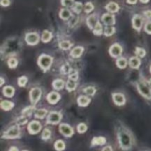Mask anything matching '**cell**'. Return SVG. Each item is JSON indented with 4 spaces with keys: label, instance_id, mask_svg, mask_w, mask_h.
<instances>
[{
    "label": "cell",
    "instance_id": "32",
    "mask_svg": "<svg viewBox=\"0 0 151 151\" xmlns=\"http://www.w3.org/2000/svg\"><path fill=\"white\" fill-rule=\"evenodd\" d=\"M35 110V106H33V105H32L31 106H28V107H27L26 109H24L22 111V115H24V116H30L31 114H32Z\"/></svg>",
    "mask_w": 151,
    "mask_h": 151
},
{
    "label": "cell",
    "instance_id": "22",
    "mask_svg": "<svg viewBox=\"0 0 151 151\" xmlns=\"http://www.w3.org/2000/svg\"><path fill=\"white\" fill-rule=\"evenodd\" d=\"M106 143V139L103 137H97L93 138L91 141V145L97 146V145H103Z\"/></svg>",
    "mask_w": 151,
    "mask_h": 151
},
{
    "label": "cell",
    "instance_id": "35",
    "mask_svg": "<svg viewBox=\"0 0 151 151\" xmlns=\"http://www.w3.org/2000/svg\"><path fill=\"white\" fill-rule=\"evenodd\" d=\"M7 65L10 69H16L18 66V60L15 58H10L7 60Z\"/></svg>",
    "mask_w": 151,
    "mask_h": 151
},
{
    "label": "cell",
    "instance_id": "49",
    "mask_svg": "<svg viewBox=\"0 0 151 151\" xmlns=\"http://www.w3.org/2000/svg\"><path fill=\"white\" fill-rule=\"evenodd\" d=\"M144 14L147 18H148V19H151V10H146V11L144 12Z\"/></svg>",
    "mask_w": 151,
    "mask_h": 151
},
{
    "label": "cell",
    "instance_id": "16",
    "mask_svg": "<svg viewBox=\"0 0 151 151\" xmlns=\"http://www.w3.org/2000/svg\"><path fill=\"white\" fill-rule=\"evenodd\" d=\"M84 51V48L83 47H76L71 51L70 55L74 58H80L83 55Z\"/></svg>",
    "mask_w": 151,
    "mask_h": 151
},
{
    "label": "cell",
    "instance_id": "48",
    "mask_svg": "<svg viewBox=\"0 0 151 151\" xmlns=\"http://www.w3.org/2000/svg\"><path fill=\"white\" fill-rule=\"evenodd\" d=\"M10 4V0H1V5L2 7H8Z\"/></svg>",
    "mask_w": 151,
    "mask_h": 151
},
{
    "label": "cell",
    "instance_id": "33",
    "mask_svg": "<svg viewBox=\"0 0 151 151\" xmlns=\"http://www.w3.org/2000/svg\"><path fill=\"white\" fill-rule=\"evenodd\" d=\"M72 10H74L75 13H76L77 14H79L83 10V4L80 1H77L75 2L74 5L72 6Z\"/></svg>",
    "mask_w": 151,
    "mask_h": 151
},
{
    "label": "cell",
    "instance_id": "12",
    "mask_svg": "<svg viewBox=\"0 0 151 151\" xmlns=\"http://www.w3.org/2000/svg\"><path fill=\"white\" fill-rule=\"evenodd\" d=\"M113 101L116 106H123L125 103V97L121 93H114L112 94Z\"/></svg>",
    "mask_w": 151,
    "mask_h": 151
},
{
    "label": "cell",
    "instance_id": "36",
    "mask_svg": "<svg viewBox=\"0 0 151 151\" xmlns=\"http://www.w3.org/2000/svg\"><path fill=\"white\" fill-rule=\"evenodd\" d=\"M51 137V131L48 128H45V129L43 131L42 134H41V138L44 140H47L50 138Z\"/></svg>",
    "mask_w": 151,
    "mask_h": 151
},
{
    "label": "cell",
    "instance_id": "17",
    "mask_svg": "<svg viewBox=\"0 0 151 151\" xmlns=\"http://www.w3.org/2000/svg\"><path fill=\"white\" fill-rule=\"evenodd\" d=\"M97 22H98V21H97V17H96L95 15H91V16H88L86 19V24L90 29H94V27H95Z\"/></svg>",
    "mask_w": 151,
    "mask_h": 151
},
{
    "label": "cell",
    "instance_id": "25",
    "mask_svg": "<svg viewBox=\"0 0 151 151\" xmlns=\"http://www.w3.org/2000/svg\"><path fill=\"white\" fill-rule=\"evenodd\" d=\"M52 38V34L51 32L48 30H44L43 32L42 35H41V41L44 43H47L51 41Z\"/></svg>",
    "mask_w": 151,
    "mask_h": 151
},
{
    "label": "cell",
    "instance_id": "53",
    "mask_svg": "<svg viewBox=\"0 0 151 151\" xmlns=\"http://www.w3.org/2000/svg\"><path fill=\"white\" fill-rule=\"evenodd\" d=\"M0 81H1V83H0V86H2V85L4 84V78H0Z\"/></svg>",
    "mask_w": 151,
    "mask_h": 151
},
{
    "label": "cell",
    "instance_id": "8",
    "mask_svg": "<svg viewBox=\"0 0 151 151\" xmlns=\"http://www.w3.org/2000/svg\"><path fill=\"white\" fill-rule=\"evenodd\" d=\"M41 128H42V125H41L38 121H31L29 124H28L27 126V130L28 132L30 134H36L38 133H39L41 131Z\"/></svg>",
    "mask_w": 151,
    "mask_h": 151
},
{
    "label": "cell",
    "instance_id": "1",
    "mask_svg": "<svg viewBox=\"0 0 151 151\" xmlns=\"http://www.w3.org/2000/svg\"><path fill=\"white\" fill-rule=\"evenodd\" d=\"M118 140L122 150H129L132 146V139L131 135L123 130H121L118 133Z\"/></svg>",
    "mask_w": 151,
    "mask_h": 151
},
{
    "label": "cell",
    "instance_id": "54",
    "mask_svg": "<svg viewBox=\"0 0 151 151\" xmlns=\"http://www.w3.org/2000/svg\"><path fill=\"white\" fill-rule=\"evenodd\" d=\"M140 1H141V2L142 3H147L150 0H140Z\"/></svg>",
    "mask_w": 151,
    "mask_h": 151
},
{
    "label": "cell",
    "instance_id": "7",
    "mask_svg": "<svg viewBox=\"0 0 151 151\" xmlns=\"http://www.w3.org/2000/svg\"><path fill=\"white\" fill-rule=\"evenodd\" d=\"M40 37L37 32H29L26 34L25 41L28 45L35 46L39 42Z\"/></svg>",
    "mask_w": 151,
    "mask_h": 151
},
{
    "label": "cell",
    "instance_id": "3",
    "mask_svg": "<svg viewBox=\"0 0 151 151\" xmlns=\"http://www.w3.org/2000/svg\"><path fill=\"white\" fill-rule=\"evenodd\" d=\"M41 94H42V91L38 87H35V88H32L29 91V100H30L31 104L35 106L41 97Z\"/></svg>",
    "mask_w": 151,
    "mask_h": 151
},
{
    "label": "cell",
    "instance_id": "15",
    "mask_svg": "<svg viewBox=\"0 0 151 151\" xmlns=\"http://www.w3.org/2000/svg\"><path fill=\"white\" fill-rule=\"evenodd\" d=\"M77 101H78V104L79 106H81V107H86L91 103V99L87 97V96L81 95L78 97Z\"/></svg>",
    "mask_w": 151,
    "mask_h": 151
},
{
    "label": "cell",
    "instance_id": "40",
    "mask_svg": "<svg viewBox=\"0 0 151 151\" xmlns=\"http://www.w3.org/2000/svg\"><path fill=\"white\" fill-rule=\"evenodd\" d=\"M27 83V78L25 76H22L18 79V85L20 87L25 86V85Z\"/></svg>",
    "mask_w": 151,
    "mask_h": 151
},
{
    "label": "cell",
    "instance_id": "42",
    "mask_svg": "<svg viewBox=\"0 0 151 151\" xmlns=\"http://www.w3.org/2000/svg\"><path fill=\"white\" fill-rule=\"evenodd\" d=\"M69 74V79L73 80V81H75L78 79V73L77 72V71L72 69Z\"/></svg>",
    "mask_w": 151,
    "mask_h": 151
},
{
    "label": "cell",
    "instance_id": "10",
    "mask_svg": "<svg viewBox=\"0 0 151 151\" xmlns=\"http://www.w3.org/2000/svg\"><path fill=\"white\" fill-rule=\"evenodd\" d=\"M122 47L119 44H114L109 48V54L113 58H118L122 55Z\"/></svg>",
    "mask_w": 151,
    "mask_h": 151
},
{
    "label": "cell",
    "instance_id": "14",
    "mask_svg": "<svg viewBox=\"0 0 151 151\" xmlns=\"http://www.w3.org/2000/svg\"><path fill=\"white\" fill-rule=\"evenodd\" d=\"M60 95L58 92L55 91H52V92L49 93L47 96V100L50 104H56L60 100Z\"/></svg>",
    "mask_w": 151,
    "mask_h": 151
},
{
    "label": "cell",
    "instance_id": "46",
    "mask_svg": "<svg viewBox=\"0 0 151 151\" xmlns=\"http://www.w3.org/2000/svg\"><path fill=\"white\" fill-rule=\"evenodd\" d=\"M78 16H73V17H72L71 20L69 21V26L71 27L75 26V25L78 23Z\"/></svg>",
    "mask_w": 151,
    "mask_h": 151
},
{
    "label": "cell",
    "instance_id": "43",
    "mask_svg": "<svg viewBox=\"0 0 151 151\" xmlns=\"http://www.w3.org/2000/svg\"><path fill=\"white\" fill-rule=\"evenodd\" d=\"M61 4L64 7H72L75 4V1L74 0H61Z\"/></svg>",
    "mask_w": 151,
    "mask_h": 151
},
{
    "label": "cell",
    "instance_id": "52",
    "mask_svg": "<svg viewBox=\"0 0 151 151\" xmlns=\"http://www.w3.org/2000/svg\"><path fill=\"white\" fill-rule=\"evenodd\" d=\"M9 151H19V149L16 147H14V146H13V147H11L9 149Z\"/></svg>",
    "mask_w": 151,
    "mask_h": 151
},
{
    "label": "cell",
    "instance_id": "47",
    "mask_svg": "<svg viewBox=\"0 0 151 151\" xmlns=\"http://www.w3.org/2000/svg\"><path fill=\"white\" fill-rule=\"evenodd\" d=\"M145 31L147 33L150 34L151 35V22L146 23L145 26Z\"/></svg>",
    "mask_w": 151,
    "mask_h": 151
},
{
    "label": "cell",
    "instance_id": "41",
    "mask_svg": "<svg viewBox=\"0 0 151 151\" xmlns=\"http://www.w3.org/2000/svg\"><path fill=\"white\" fill-rule=\"evenodd\" d=\"M94 8V4H92L91 2H87L86 3L85 6H84V10H85L86 13H91Z\"/></svg>",
    "mask_w": 151,
    "mask_h": 151
},
{
    "label": "cell",
    "instance_id": "13",
    "mask_svg": "<svg viewBox=\"0 0 151 151\" xmlns=\"http://www.w3.org/2000/svg\"><path fill=\"white\" fill-rule=\"evenodd\" d=\"M143 24V19L139 15H135L132 19V25L134 29L140 31Z\"/></svg>",
    "mask_w": 151,
    "mask_h": 151
},
{
    "label": "cell",
    "instance_id": "11",
    "mask_svg": "<svg viewBox=\"0 0 151 151\" xmlns=\"http://www.w3.org/2000/svg\"><path fill=\"white\" fill-rule=\"evenodd\" d=\"M101 20L107 26H112L115 24V16L111 13H104L102 16Z\"/></svg>",
    "mask_w": 151,
    "mask_h": 151
},
{
    "label": "cell",
    "instance_id": "26",
    "mask_svg": "<svg viewBox=\"0 0 151 151\" xmlns=\"http://www.w3.org/2000/svg\"><path fill=\"white\" fill-rule=\"evenodd\" d=\"M77 87V83L75 81L73 80L69 79L66 83V88L69 91H72L76 88Z\"/></svg>",
    "mask_w": 151,
    "mask_h": 151
},
{
    "label": "cell",
    "instance_id": "56",
    "mask_svg": "<svg viewBox=\"0 0 151 151\" xmlns=\"http://www.w3.org/2000/svg\"><path fill=\"white\" fill-rule=\"evenodd\" d=\"M150 72H151V66H150Z\"/></svg>",
    "mask_w": 151,
    "mask_h": 151
},
{
    "label": "cell",
    "instance_id": "20",
    "mask_svg": "<svg viewBox=\"0 0 151 151\" xmlns=\"http://www.w3.org/2000/svg\"><path fill=\"white\" fill-rule=\"evenodd\" d=\"M106 9L110 13H116L118 10H119V7L117 3L114 2V1H111L109 2L107 5L106 6Z\"/></svg>",
    "mask_w": 151,
    "mask_h": 151
},
{
    "label": "cell",
    "instance_id": "44",
    "mask_svg": "<svg viewBox=\"0 0 151 151\" xmlns=\"http://www.w3.org/2000/svg\"><path fill=\"white\" fill-rule=\"evenodd\" d=\"M27 122V119L25 117V116H21V117H19V119L16 120V124H17V125H24V124H26Z\"/></svg>",
    "mask_w": 151,
    "mask_h": 151
},
{
    "label": "cell",
    "instance_id": "39",
    "mask_svg": "<svg viewBox=\"0 0 151 151\" xmlns=\"http://www.w3.org/2000/svg\"><path fill=\"white\" fill-rule=\"evenodd\" d=\"M136 55H137L138 57L139 58H143L146 55V51L142 48H140V47H137L136 48V51H135Z\"/></svg>",
    "mask_w": 151,
    "mask_h": 151
},
{
    "label": "cell",
    "instance_id": "24",
    "mask_svg": "<svg viewBox=\"0 0 151 151\" xmlns=\"http://www.w3.org/2000/svg\"><path fill=\"white\" fill-rule=\"evenodd\" d=\"M59 16H60V19H62L63 20H67L69 18H71L72 13H71V12L68 9L63 8L60 10V13H59Z\"/></svg>",
    "mask_w": 151,
    "mask_h": 151
},
{
    "label": "cell",
    "instance_id": "9",
    "mask_svg": "<svg viewBox=\"0 0 151 151\" xmlns=\"http://www.w3.org/2000/svg\"><path fill=\"white\" fill-rule=\"evenodd\" d=\"M59 131L66 137H71L74 134L73 128L69 125L65 123H61L59 125Z\"/></svg>",
    "mask_w": 151,
    "mask_h": 151
},
{
    "label": "cell",
    "instance_id": "38",
    "mask_svg": "<svg viewBox=\"0 0 151 151\" xmlns=\"http://www.w3.org/2000/svg\"><path fill=\"white\" fill-rule=\"evenodd\" d=\"M87 125L85 123H80L78 124V127H77V130H78V132L79 134H83L86 131H87Z\"/></svg>",
    "mask_w": 151,
    "mask_h": 151
},
{
    "label": "cell",
    "instance_id": "18",
    "mask_svg": "<svg viewBox=\"0 0 151 151\" xmlns=\"http://www.w3.org/2000/svg\"><path fill=\"white\" fill-rule=\"evenodd\" d=\"M3 94H4V97H13L15 94V89L13 86H7L4 87L2 90Z\"/></svg>",
    "mask_w": 151,
    "mask_h": 151
},
{
    "label": "cell",
    "instance_id": "4",
    "mask_svg": "<svg viewBox=\"0 0 151 151\" xmlns=\"http://www.w3.org/2000/svg\"><path fill=\"white\" fill-rule=\"evenodd\" d=\"M20 135V129L19 125H15L9 128L5 133H4L2 138L4 139H16Z\"/></svg>",
    "mask_w": 151,
    "mask_h": 151
},
{
    "label": "cell",
    "instance_id": "57",
    "mask_svg": "<svg viewBox=\"0 0 151 151\" xmlns=\"http://www.w3.org/2000/svg\"><path fill=\"white\" fill-rule=\"evenodd\" d=\"M22 151H27V150H22Z\"/></svg>",
    "mask_w": 151,
    "mask_h": 151
},
{
    "label": "cell",
    "instance_id": "2",
    "mask_svg": "<svg viewBox=\"0 0 151 151\" xmlns=\"http://www.w3.org/2000/svg\"><path fill=\"white\" fill-rule=\"evenodd\" d=\"M53 58L51 56L46 54H42L39 56L38 59V64L41 69L44 71L48 70L52 66Z\"/></svg>",
    "mask_w": 151,
    "mask_h": 151
},
{
    "label": "cell",
    "instance_id": "28",
    "mask_svg": "<svg viewBox=\"0 0 151 151\" xmlns=\"http://www.w3.org/2000/svg\"><path fill=\"white\" fill-rule=\"evenodd\" d=\"M116 63L118 68L122 69L126 67L127 64H128V62H127V60L125 58H118L116 60Z\"/></svg>",
    "mask_w": 151,
    "mask_h": 151
},
{
    "label": "cell",
    "instance_id": "34",
    "mask_svg": "<svg viewBox=\"0 0 151 151\" xmlns=\"http://www.w3.org/2000/svg\"><path fill=\"white\" fill-rule=\"evenodd\" d=\"M116 32V29L115 27L112 26H107L106 27L104 30V34L106 36H111V35H114Z\"/></svg>",
    "mask_w": 151,
    "mask_h": 151
},
{
    "label": "cell",
    "instance_id": "30",
    "mask_svg": "<svg viewBox=\"0 0 151 151\" xmlns=\"http://www.w3.org/2000/svg\"><path fill=\"white\" fill-rule=\"evenodd\" d=\"M55 149L58 151H62L65 149L66 147V145H65L64 142L62 141V140H58L55 142L54 145Z\"/></svg>",
    "mask_w": 151,
    "mask_h": 151
},
{
    "label": "cell",
    "instance_id": "21",
    "mask_svg": "<svg viewBox=\"0 0 151 151\" xmlns=\"http://www.w3.org/2000/svg\"><path fill=\"white\" fill-rule=\"evenodd\" d=\"M1 108L4 111H10L13 107H14V103L9 100H3L1 102Z\"/></svg>",
    "mask_w": 151,
    "mask_h": 151
},
{
    "label": "cell",
    "instance_id": "51",
    "mask_svg": "<svg viewBox=\"0 0 151 151\" xmlns=\"http://www.w3.org/2000/svg\"><path fill=\"white\" fill-rule=\"evenodd\" d=\"M127 2H128V4H134L137 2V0H127Z\"/></svg>",
    "mask_w": 151,
    "mask_h": 151
},
{
    "label": "cell",
    "instance_id": "5",
    "mask_svg": "<svg viewBox=\"0 0 151 151\" xmlns=\"http://www.w3.org/2000/svg\"><path fill=\"white\" fill-rule=\"evenodd\" d=\"M137 89L140 94L145 97L146 99L150 100L151 99V90L150 89L147 84L144 82H139L137 84Z\"/></svg>",
    "mask_w": 151,
    "mask_h": 151
},
{
    "label": "cell",
    "instance_id": "29",
    "mask_svg": "<svg viewBox=\"0 0 151 151\" xmlns=\"http://www.w3.org/2000/svg\"><path fill=\"white\" fill-rule=\"evenodd\" d=\"M93 32L96 35H101L103 33V26L99 22H97L95 27L93 29Z\"/></svg>",
    "mask_w": 151,
    "mask_h": 151
},
{
    "label": "cell",
    "instance_id": "45",
    "mask_svg": "<svg viewBox=\"0 0 151 151\" xmlns=\"http://www.w3.org/2000/svg\"><path fill=\"white\" fill-rule=\"evenodd\" d=\"M71 70H72V69H71L70 66H69V65H68V64L64 65V66H63V67L61 68V71H62V72H63V73H64V74L69 73V72H70V71H71Z\"/></svg>",
    "mask_w": 151,
    "mask_h": 151
},
{
    "label": "cell",
    "instance_id": "19",
    "mask_svg": "<svg viewBox=\"0 0 151 151\" xmlns=\"http://www.w3.org/2000/svg\"><path fill=\"white\" fill-rule=\"evenodd\" d=\"M129 65L132 69H139L141 65V60L137 57L131 58L129 60Z\"/></svg>",
    "mask_w": 151,
    "mask_h": 151
},
{
    "label": "cell",
    "instance_id": "23",
    "mask_svg": "<svg viewBox=\"0 0 151 151\" xmlns=\"http://www.w3.org/2000/svg\"><path fill=\"white\" fill-rule=\"evenodd\" d=\"M53 88L55 90H61L64 88L65 82L61 79H56L52 83Z\"/></svg>",
    "mask_w": 151,
    "mask_h": 151
},
{
    "label": "cell",
    "instance_id": "50",
    "mask_svg": "<svg viewBox=\"0 0 151 151\" xmlns=\"http://www.w3.org/2000/svg\"><path fill=\"white\" fill-rule=\"evenodd\" d=\"M102 151H113V149H112V147L111 146H106V147H105L102 150Z\"/></svg>",
    "mask_w": 151,
    "mask_h": 151
},
{
    "label": "cell",
    "instance_id": "6",
    "mask_svg": "<svg viewBox=\"0 0 151 151\" xmlns=\"http://www.w3.org/2000/svg\"><path fill=\"white\" fill-rule=\"evenodd\" d=\"M62 119L61 114L59 112L52 111L49 114L47 119V123L51 124V125H57Z\"/></svg>",
    "mask_w": 151,
    "mask_h": 151
},
{
    "label": "cell",
    "instance_id": "31",
    "mask_svg": "<svg viewBox=\"0 0 151 151\" xmlns=\"http://www.w3.org/2000/svg\"><path fill=\"white\" fill-rule=\"evenodd\" d=\"M72 44L69 41H63L59 44V47L63 50H68L72 47Z\"/></svg>",
    "mask_w": 151,
    "mask_h": 151
},
{
    "label": "cell",
    "instance_id": "37",
    "mask_svg": "<svg viewBox=\"0 0 151 151\" xmlns=\"http://www.w3.org/2000/svg\"><path fill=\"white\" fill-rule=\"evenodd\" d=\"M84 92L86 93V94H88V95L89 96H93L96 93V89L93 86H88L86 87V88H84Z\"/></svg>",
    "mask_w": 151,
    "mask_h": 151
},
{
    "label": "cell",
    "instance_id": "55",
    "mask_svg": "<svg viewBox=\"0 0 151 151\" xmlns=\"http://www.w3.org/2000/svg\"><path fill=\"white\" fill-rule=\"evenodd\" d=\"M148 84H149V86H150L151 87V79L149 80V81H148Z\"/></svg>",
    "mask_w": 151,
    "mask_h": 151
},
{
    "label": "cell",
    "instance_id": "27",
    "mask_svg": "<svg viewBox=\"0 0 151 151\" xmlns=\"http://www.w3.org/2000/svg\"><path fill=\"white\" fill-rule=\"evenodd\" d=\"M47 114V111L44 109H41L36 110L35 112V117L38 119H44Z\"/></svg>",
    "mask_w": 151,
    "mask_h": 151
}]
</instances>
